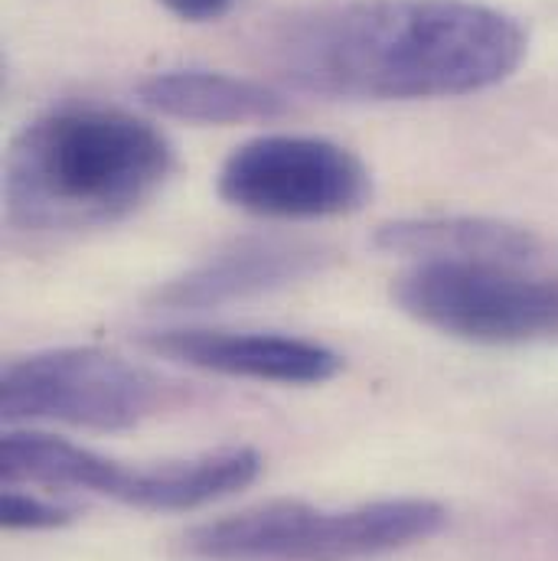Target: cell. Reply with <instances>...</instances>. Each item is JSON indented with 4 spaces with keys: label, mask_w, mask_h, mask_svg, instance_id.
Listing matches in <instances>:
<instances>
[{
    "label": "cell",
    "mask_w": 558,
    "mask_h": 561,
    "mask_svg": "<svg viewBox=\"0 0 558 561\" xmlns=\"http://www.w3.org/2000/svg\"><path fill=\"white\" fill-rule=\"evenodd\" d=\"M259 473L262 454L252 447H219L150 467L112 460L105 496L144 513H190L252 486Z\"/></svg>",
    "instance_id": "9c48e42d"
},
{
    "label": "cell",
    "mask_w": 558,
    "mask_h": 561,
    "mask_svg": "<svg viewBox=\"0 0 558 561\" xmlns=\"http://www.w3.org/2000/svg\"><path fill=\"white\" fill-rule=\"evenodd\" d=\"M173 16L190 20V23H206L223 13H229L239 0H160Z\"/></svg>",
    "instance_id": "4fadbf2b"
},
{
    "label": "cell",
    "mask_w": 558,
    "mask_h": 561,
    "mask_svg": "<svg viewBox=\"0 0 558 561\" xmlns=\"http://www.w3.org/2000/svg\"><path fill=\"white\" fill-rule=\"evenodd\" d=\"M219 196L265 219H333L363 209L373 193L366 163L343 144L265 135L236 147L216 180Z\"/></svg>",
    "instance_id": "8992f818"
},
{
    "label": "cell",
    "mask_w": 558,
    "mask_h": 561,
    "mask_svg": "<svg viewBox=\"0 0 558 561\" xmlns=\"http://www.w3.org/2000/svg\"><path fill=\"white\" fill-rule=\"evenodd\" d=\"M526 265L424 262L392 280V300L424 327L487 346L558 336V278Z\"/></svg>",
    "instance_id": "277c9868"
},
{
    "label": "cell",
    "mask_w": 558,
    "mask_h": 561,
    "mask_svg": "<svg viewBox=\"0 0 558 561\" xmlns=\"http://www.w3.org/2000/svg\"><path fill=\"white\" fill-rule=\"evenodd\" d=\"M76 519L72 506L53 503L46 496H36L20 486H7L0 500V523L7 529H23V533H46V529H62Z\"/></svg>",
    "instance_id": "7c38bea8"
},
{
    "label": "cell",
    "mask_w": 558,
    "mask_h": 561,
    "mask_svg": "<svg viewBox=\"0 0 558 561\" xmlns=\"http://www.w3.org/2000/svg\"><path fill=\"white\" fill-rule=\"evenodd\" d=\"M444 526L447 510L421 496L346 510L272 500L193 526L183 549L200 561H366L428 542Z\"/></svg>",
    "instance_id": "3957f363"
},
{
    "label": "cell",
    "mask_w": 558,
    "mask_h": 561,
    "mask_svg": "<svg viewBox=\"0 0 558 561\" xmlns=\"http://www.w3.org/2000/svg\"><path fill=\"white\" fill-rule=\"evenodd\" d=\"M138 343L147 353L190 369L281 386H320L343 369L340 353L330 346L284 333L176 327L140 333Z\"/></svg>",
    "instance_id": "52a82bcc"
},
{
    "label": "cell",
    "mask_w": 558,
    "mask_h": 561,
    "mask_svg": "<svg viewBox=\"0 0 558 561\" xmlns=\"http://www.w3.org/2000/svg\"><path fill=\"white\" fill-rule=\"evenodd\" d=\"M373 245L386 255L424 262H487L529 265L539 255V239L529 229L483 216H421L396 219L376 229Z\"/></svg>",
    "instance_id": "30bf717a"
},
{
    "label": "cell",
    "mask_w": 558,
    "mask_h": 561,
    "mask_svg": "<svg viewBox=\"0 0 558 561\" xmlns=\"http://www.w3.org/2000/svg\"><path fill=\"white\" fill-rule=\"evenodd\" d=\"M526 46L516 16L477 0H350L287 20L272 59L304 92L415 102L500 85Z\"/></svg>",
    "instance_id": "6da1fadb"
},
{
    "label": "cell",
    "mask_w": 558,
    "mask_h": 561,
    "mask_svg": "<svg viewBox=\"0 0 558 561\" xmlns=\"http://www.w3.org/2000/svg\"><path fill=\"white\" fill-rule=\"evenodd\" d=\"M138 99L157 115L186 125L275 122L291 112L284 92L246 76L213 69H163L138 85Z\"/></svg>",
    "instance_id": "8fae6325"
},
{
    "label": "cell",
    "mask_w": 558,
    "mask_h": 561,
    "mask_svg": "<svg viewBox=\"0 0 558 561\" xmlns=\"http://www.w3.org/2000/svg\"><path fill=\"white\" fill-rule=\"evenodd\" d=\"M163 402L160 379L138 363L95 350L59 346L10 359L0 376L3 421H59L86 431H128Z\"/></svg>",
    "instance_id": "5b68a950"
},
{
    "label": "cell",
    "mask_w": 558,
    "mask_h": 561,
    "mask_svg": "<svg viewBox=\"0 0 558 561\" xmlns=\"http://www.w3.org/2000/svg\"><path fill=\"white\" fill-rule=\"evenodd\" d=\"M173 167V144L150 122L109 105H62L10 140L7 219L26 232L112 226L138 213Z\"/></svg>",
    "instance_id": "7a4b0ae2"
},
{
    "label": "cell",
    "mask_w": 558,
    "mask_h": 561,
    "mask_svg": "<svg viewBox=\"0 0 558 561\" xmlns=\"http://www.w3.org/2000/svg\"><path fill=\"white\" fill-rule=\"evenodd\" d=\"M327 262L330 252L304 239H239L180 278L157 287L153 304L167 310L229 307L314 278L327 268Z\"/></svg>",
    "instance_id": "ba28073f"
}]
</instances>
